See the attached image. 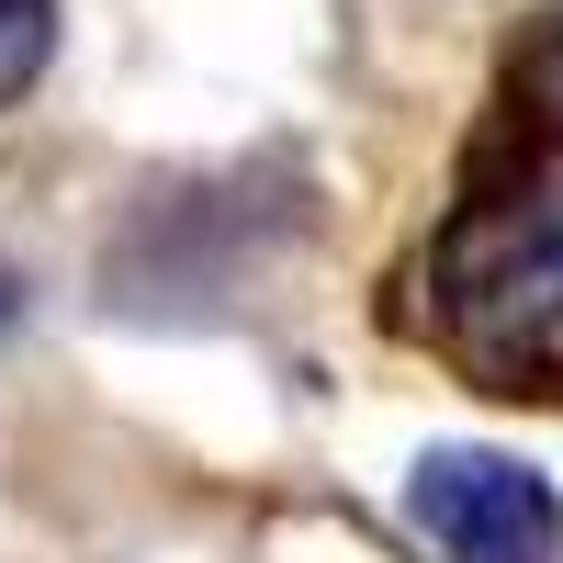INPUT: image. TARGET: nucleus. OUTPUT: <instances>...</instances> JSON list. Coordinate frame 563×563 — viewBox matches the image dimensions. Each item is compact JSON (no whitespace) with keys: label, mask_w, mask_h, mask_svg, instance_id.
I'll return each instance as SVG.
<instances>
[{"label":"nucleus","mask_w":563,"mask_h":563,"mask_svg":"<svg viewBox=\"0 0 563 563\" xmlns=\"http://www.w3.org/2000/svg\"><path fill=\"white\" fill-rule=\"evenodd\" d=\"M440 327L485 372H563V214L541 192H496L440 238Z\"/></svg>","instance_id":"nucleus-1"},{"label":"nucleus","mask_w":563,"mask_h":563,"mask_svg":"<svg viewBox=\"0 0 563 563\" xmlns=\"http://www.w3.org/2000/svg\"><path fill=\"white\" fill-rule=\"evenodd\" d=\"M406 519L440 563H563V507L507 451H429L406 485Z\"/></svg>","instance_id":"nucleus-2"},{"label":"nucleus","mask_w":563,"mask_h":563,"mask_svg":"<svg viewBox=\"0 0 563 563\" xmlns=\"http://www.w3.org/2000/svg\"><path fill=\"white\" fill-rule=\"evenodd\" d=\"M57 57V0H0V113L23 102Z\"/></svg>","instance_id":"nucleus-3"},{"label":"nucleus","mask_w":563,"mask_h":563,"mask_svg":"<svg viewBox=\"0 0 563 563\" xmlns=\"http://www.w3.org/2000/svg\"><path fill=\"white\" fill-rule=\"evenodd\" d=\"M519 90H530V113H541V124H563V12L530 34V57H519Z\"/></svg>","instance_id":"nucleus-4"},{"label":"nucleus","mask_w":563,"mask_h":563,"mask_svg":"<svg viewBox=\"0 0 563 563\" xmlns=\"http://www.w3.org/2000/svg\"><path fill=\"white\" fill-rule=\"evenodd\" d=\"M0 316H12V294H0Z\"/></svg>","instance_id":"nucleus-5"}]
</instances>
